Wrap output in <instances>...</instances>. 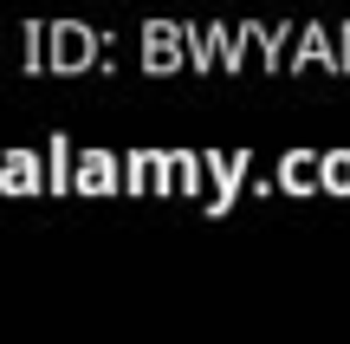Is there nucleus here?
I'll list each match as a JSON object with an SVG mask.
<instances>
[]
</instances>
